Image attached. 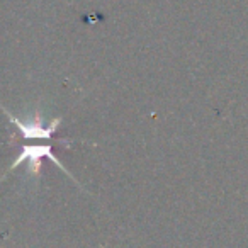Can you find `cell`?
Listing matches in <instances>:
<instances>
[{"instance_id": "1", "label": "cell", "mask_w": 248, "mask_h": 248, "mask_svg": "<svg viewBox=\"0 0 248 248\" xmlns=\"http://www.w3.org/2000/svg\"><path fill=\"white\" fill-rule=\"evenodd\" d=\"M45 156L51 160L53 163H56V165H58V169L62 170L63 173H66L70 179H73L72 173H70L68 170H66L65 167L62 165V162H60V160L55 156L51 145H24L21 148V153H19V156L16 158V162L12 163V165L9 167L7 172H5V175H7V173H11L12 170L17 169L21 163L28 162V165H29L28 172L31 173V175H34V177H39V173H41V160L45 158ZM4 177H2V179H4ZM2 179H0V180H2ZM73 180H75V179H73ZM75 182H77V180H75Z\"/></svg>"}, {"instance_id": "2", "label": "cell", "mask_w": 248, "mask_h": 248, "mask_svg": "<svg viewBox=\"0 0 248 248\" xmlns=\"http://www.w3.org/2000/svg\"><path fill=\"white\" fill-rule=\"evenodd\" d=\"M0 107L4 109L7 119L14 124L16 128H17L19 135H21L24 140H45V141H49V140L53 138V135L60 129V124L63 123V117H55L48 126H45V123H43V116H41L39 110H36L34 117H32L31 121H26L24 123V121H21L16 116H12V114L9 112L4 106H0Z\"/></svg>"}]
</instances>
